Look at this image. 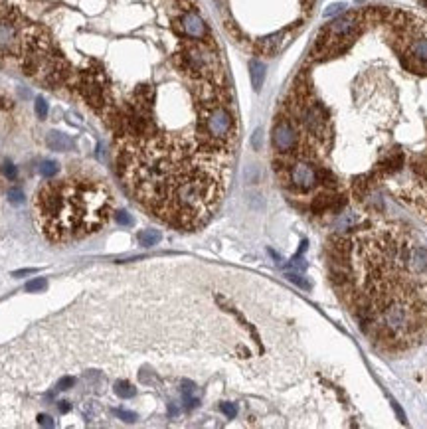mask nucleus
<instances>
[{
	"mask_svg": "<svg viewBox=\"0 0 427 429\" xmlns=\"http://www.w3.org/2000/svg\"><path fill=\"white\" fill-rule=\"evenodd\" d=\"M427 20L364 4L328 20L281 99L271 127L273 170L305 214L336 218L378 198L427 222V117L413 119L427 74Z\"/></svg>",
	"mask_w": 427,
	"mask_h": 429,
	"instance_id": "nucleus-1",
	"label": "nucleus"
},
{
	"mask_svg": "<svg viewBox=\"0 0 427 429\" xmlns=\"http://www.w3.org/2000/svg\"><path fill=\"white\" fill-rule=\"evenodd\" d=\"M330 283L362 334L403 352L427 338V247L411 228L370 218L326 243Z\"/></svg>",
	"mask_w": 427,
	"mask_h": 429,
	"instance_id": "nucleus-2",
	"label": "nucleus"
},
{
	"mask_svg": "<svg viewBox=\"0 0 427 429\" xmlns=\"http://www.w3.org/2000/svg\"><path fill=\"white\" fill-rule=\"evenodd\" d=\"M36 220L50 241L68 243L99 232L113 210L111 188L93 176L52 180L36 194Z\"/></svg>",
	"mask_w": 427,
	"mask_h": 429,
	"instance_id": "nucleus-3",
	"label": "nucleus"
},
{
	"mask_svg": "<svg viewBox=\"0 0 427 429\" xmlns=\"http://www.w3.org/2000/svg\"><path fill=\"white\" fill-rule=\"evenodd\" d=\"M30 22L12 6L0 4V58L24 54Z\"/></svg>",
	"mask_w": 427,
	"mask_h": 429,
	"instance_id": "nucleus-4",
	"label": "nucleus"
},
{
	"mask_svg": "<svg viewBox=\"0 0 427 429\" xmlns=\"http://www.w3.org/2000/svg\"><path fill=\"white\" fill-rule=\"evenodd\" d=\"M46 145L50 151H56V153H68V151H74L76 149V143L72 137L60 133V131H50L48 137H46Z\"/></svg>",
	"mask_w": 427,
	"mask_h": 429,
	"instance_id": "nucleus-5",
	"label": "nucleus"
},
{
	"mask_svg": "<svg viewBox=\"0 0 427 429\" xmlns=\"http://www.w3.org/2000/svg\"><path fill=\"white\" fill-rule=\"evenodd\" d=\"M249 72H251L253 87L259 91V89H261V83H263V79H265V66L255 58V60H251V64H249Z\"/></svg>",
	"mask_w": 427,
	"mask_h": 429,
	"instance_id": "nucleus-6",
	"label": "nucleus"
},
{
	"mask_svg": "<svg viewBox=\"0 0 427 429\" xmlns=\"http://www.w3.org/2000/svg\"><path fill=\"white\" fill-rule=\"evenodd\" d=\"M115 393L119 397H123V399H131V397L137 395V390H135L127 380H121V382H117L115 384Z\"/></svg>",
	"mask_w": 427,
	"mask_h": 429,
	"instance_id": "nucleus-7",
	"label": "nucleus"
},
{
	"mask_svg": "<svg viewBox=\"0 0 427 429\" xmlns=\"http://www.w3.org/2000/svg\"><path fill=\"white\" fill-rule=\"evenodd\" d=\"M58 172H60V164H58L56 160H44V162L40 164V174H42L44 178H54Z\"/></svg>",
	"mask_w": 427,
	"mask_h": 429,
	"instance_id": "nucleus-8",
	"label": "nucleus"
},
{
	"mask_svg": "<svg viewBox=\"0 0 427 429\" xmlns=\"http://www.w3.org/2000/svg\"><path fill=\"white\" fill-rule=\"evenodd\" d=\"M139 241H141V245L151 247V245H155V243L160 241V234L156 230H145V232L139 234Z\"/></svg>",
	"mask_w": 427,
	"mask_h": 429,
	"instance_id": "nucleus-9",
	"label": "nucleus"
},
{
	"mask_svg": "<svg viewBox=\"0 0 427 429\" xmlns=\"http://www.w3.org/2000/svg\"><path fill=\"white\" fill-rule=\"evenodd\" d=\"M24 190L22 188H18V186H14V188H10L8 190V200H10V204H14V206H20V204H24Z\"/></svg>",
	"mask_w": 427,
	"mask_h": 429,
	"instance_id": "nucleus-10",
	"label": "nucleus"
},
{
	"mask_svg": "<svg viewBox=\"0 0 427 429\" xmlns=\"http://www.w3.org/2000/svg\"><path fill=\"white\" fill-rule=\"evenodd\" d=\"M76 376H62L60 380H58V390H62V391H68V390H72V388H76Z\"/></svg>",
	"mask_w": 427,
	"mask_h": 429,
	"instance_id": "nucleus-11",
	"label": "nucleus"
},
{
	"mask_svg": "<svg viewBox=\"0 0 427 429\" xmlns=\"http://www.w3.org/2000/svg\"><path fill=\"white\" fill-rule=\"evenodd\" d=\"M220 411H222L228 419H235V415H237V407H235V403H230V401L220 403Z\"/></svg>",
	"mask_w": 427,
	"mask_h": 429,
	"instance_id": "nucleus-12",
	"label": "nucleus"
},
{
	"mask_svg": "<svg viewBox=\"0 0 427 429\" xmlns=\"http://www.w3.org/2000/svg\"><path fill=\"white\" fill-rule=\"evenodd\" d=\"M34 107H36V115H38L40 119L48 117V101H46L44 97H36Z\"/></svg>",
	"mask_w": 427,
	"mask_h": 429,
	"instance_id": "nucleus-13",
	"label": "nucleus"
},
{
	"mask_svg": "<svg viewBox=\"0 0 427 429\" xmlns=\"http://www.w3.org/2000/svg\"><path fill=\"white\" fill-rule=\"evenodd\" d=\"M115 415L117 417H121L123 421H127V423H133V421L139 419L135 411H127V409H115Z\"/></svg>",
	"mask_w": 427,
	"mask_h": 429,
	"instance_id": "nucleus-14",
	"label": "nucleus"
},
{
	"mask_svg": "<svg viewBox=\"0 0 427 429\" xmlns=\"http://www.w3.org/2000/svg\"><path fill=\"white\" fill-rule=\"evenodd\" d=\"M44 289H46V279H34L26 285L28 293H36V291H44Z\"/></svg>",
	"mask_w": 427,
	"mask_h": 429,
	"instance_id": "nucleus-15",
	"label": "nucleus"
},
{
	"mask_svg": "<svg viewBox=\"0 0 427 429\" xmlns=\"http://www.w3.org/2000/svg\"><path fill=\"white\" fill-rule=\"evenodd\" d=\"M115 220H117V224H121V226H133V218H131L127 212H117Z\"/></svg>",
	"mask_w": 427,
	"mask_h": 429,
	"instance_id": "nucleus-16",
	"label": "nucleus"
},
{
	"mask_svg": "<svg viewBox=\"0 0 427 429\" xmlns=\"http://www.w3.org/2000/svg\"><path fill=\"white\" fill-rule=\"evenodd\" d=\"M4 176H6L8 180H16L18 170H16V166H14L12 162H6V164H4Z\"/></svg>",
	"mask_w": 427,
	"mask_h": 429,
	"instance_id": "nucleus-17",
	"label": "nucleus"
},
{
	"mask_svg": "<svg viewBox=\"0 0 427 429\" xmlns=\"http://www.w3.org/2000/svg\"><path fill=\"white\" fill-rule=\"evenodd\" d=\"M38 425H42V427H54L56 423H54V419L50 415H38Z\"/></svg>",
	"mask_w": 427,
	"mask_h": 429,
	"instance_id": "nucleus-18",
	"label": "nucleus"
},
{
	"mask_svg": "<svg viewBox=\"0 0 427 429\" xmlns=\"http://www.w3.org/2000/svg\"><path fill=\"white\" fill-rule=\"evenodd\" d=\"M72 407H74V405H72L70 401H66V399L58 401V411H60V413H70V411H72Z\"/></svg>",
	"mask_w": 427,
	"mask_h": 429,
	"instance_id": "nucleus-19",
	"label": "nucleus"
}]
</instances>
